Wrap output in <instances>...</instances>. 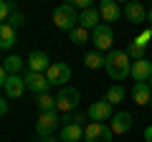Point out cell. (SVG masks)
Listing matches in <instances>:
<instances>
[{
  "label": "cell",
  "mask_w": 152,
  "mask_h": 142,
  "mask_svg": "<svg viewBox=\"0 0 152 142\" xmlns=\"http://www.w3.org/2000/svg\"><path fill=\"white\" fill-rule=\"evenodd\" d=\"M107 74L114 79V81H122V79L132 76V59L127 51H109L107 56Z\"/></svg>",
  "instance_id": "1"
},
{
  "label": "cell",
  "mask_w": 152,
  "mask_h": 142,
  "mask_svg": "<svg viewBox=\"0 0 152 142\" xmlns=\"http://www.w3.org/2000/svg\"><path fill=\"white\" fill-rule=\"evenodd\" d=\"M53 23H56V28H61V31H74V28L79 26L76 8L71 5L69 0H64L61 5H56V10H53Z\"/></svg>",
  "instance_id": "2"
},
{
  "label": "cell",
  "mask_w": 152,
  "mask_h": 142,
  "mask_svg": "<svg viewBox=\"0 0 152 142\" xmlns=\"http://www.w3.org/2000/svg\"><path fill=\"white\" fill-rule=\"evenodd\" d=\"M0 84H3V91H5V97L8 99H18V97H23V91H26V79L23 76H18V74H10L8 76L5 71H0Z\"/></svg>",
  "instance_id": "3"
},
{
  "label": "cell",
  "mask_w": 152,
  "mask_h": 142,
  "mask_svg": "<svg viewBox=\"0 0 152 142\" xmlns=\"http://www.w3.org/2000/svg\"><path fill=\"white\" fill-rule=\"evenodd\" d=\"M79 102H81V94H79V89H74V86H61V91L56 94L58 112H76Z\"/></svg>",
  "instance_id": "4"
},
{
  "label": "cell",
  "mask_w": 152,
  "mask_h": 142,
  "mask_svg": "<svg viewBox=\"0 0 152 142\" xmlns=\"http://www.w3.org/2000/svg\"><path fill=\"white\" fill-rule=\"evenodd\" d=\"M112 137H114L112 127L104 122H89L86 132H84V142H112Z\"/></svg>",
  "instance_id": "5"
},
{
  "label": "cell",
  "mask_w": 152,
  "mask_h": 142,
  "mask_svg": "<svg viewBox=\"0 0 152 142\" xmlns=\"http://www.w3.org/2000/svg\"><path fill=\"white\" fill-rule=\"evenodd\" d=\"M91 43H94V48H96V51H109V48H112L114 31H112L109 23H102L99 28H94V31H91Z\"/></svg>",
  "instance_id": "6"
},
{
  "label": "cell",
  "mask_w": 152,
  "mask_h": 142,
  "mask_svg": "<svg viewBox=\"0 0 152 142\" xmlns=\"http://www.w3.org/2000/svg\"><path fill=\"white\" fill-rule=\"evenodd\" d=\"M58 122H61V117L56 112H41V117L36 119V135L38 137H51V132H56Z\"/></svg>",
  "instance_id": "7"
},
{
  "label": "cell",
  "mask_w": 152,
  "mask_h": 142,
  "mask_svg": "<svg viewBox=\"0 0 152 142\" xmlns=\"http://www.w3.org/2000/svg\"><path fill=\"white\" fill-rule=\"evenodd\" d=\"M89 119L91 122H107L114 117V104H109L107 99H102V102H91V107L86 109Z\"/></svg>",
  "instance_id": "8"
},
{
  "label": "cell",
  "mask_w": 152,
  "mask_h": 142,
  "mask_svg": "<svg viewBox=\"0 0 152 142\" xmlns=\"http://www.w3.org/2000/svg\"><path fill=\"white\" fill-rule=\"evenodd\" d=\"M46 76H48L51 86H64V84L71 79V66H69V64H61V61H56V64H51V69L46 71Z\"/></svg>",
  "instance_id": "9"
},
{
  "label": "cell",
  "mask_w": 152,
  "mask_h": 142,
  "mask_svg": "<svg viewBox=\"0 0 152 142\" xmlns=\"http://www.w3.org/2000/svg\"><path fill=\"white\" fill-rule=\"evenodd\" d=\"M23 79H26L28 91H33L36 97H38V94H48L51 81H48V76H46V74H36V71H28Z\"/></svg>",
  "instance_id": "10"
},
{
  "label": "cell",
  "mask_w": 152,
  "mask_h": 142,
  "mask_svg": "<svg viewBox=\"0 0 152 142\" xmlns=\"http://www.w3.org/2000/svg\"><path fill=\"white\" fill-rule=\"evenodd\" d=\"M124 18L129 23H137V26H142V23H147V10L145 8H142V3L140 0H129V3H127L124 5Z\"/></svg>",
  "instance_id": "11"
},
{
  "label": "cell",
  "mask_w": 152,
  "mask_h": 142,
  "mask_svg": "<svg viewBox=\"0 0 152 142\" xmlns=\"http://www.w3.org/2000/svg\"><path fill=\"white\" fill-rule=\"evenodd\" d=\"M109 122H112L109 127H112L114 135H124V132L132 130V122H134V117H132L129 112H117V114H114Z\"/></svg>",
  "instance_id": "12"
},
{
  "label": "cell",
  "mask_w": 152,
  "mask_h": 142,
  "mask_svg": "<svg viewBox=\"0 0 152 142\" xmlns=\"http://www.w3.org/2000/svg\"><path fill=\"white\" fill-rule=\"evenodd\" d=\"M99 13H102V20L107 23H114V20H119L122 10H119V3L117 0H99Z\"/></svg>",
  "instance_id": "13"
},
{
  "label": "cell",
  "mask_w": 152,
  "mask_h": 142,
  "mask_svg": "<svg viewBox=\"0 0 152 142\" xmlns=\"http://www.w3.org/2000/svg\"><path fill=\"white\" fill-rule=\"evenodd\" d=\"M51 69V61L43 51H33L28 56V71H36V74H43V71Z\"/></svg>",
  "instance_id": "14"
},
{
  "label": "cell",
  "mask_w": 152,
  "mask_h": 142,
  "mask_svg": "<svg viewBox=\"0 0 152 142\" xmlns=\"http://www.w3.org/2000/svg\"><path fill=\"white\" fill-rule=\"evenodd\" d=\"M152 76V61L140 59V61H132V79L134 81H150Z\"/></svg>",
  "instance_id": "15"
},
{
  "label": "cell",
  "mask_w": 152,
  "mask_h": 142,
  "mask_svg": "<svg viewBox=\"0 0 152 142\" xmlns=\"http://www.w3.org/2000/svg\"><path fill=\"white\" fill-rule=\"evenodd\" d=\"M132 99H134V104H150L152 102L150 81H134V86H132Z\"/></svg>",
  "instance_id": "16"
},
{
  "label": "cell",
  "mask_w": 152,
  "mask_h": 142,
  "mask_svg": "<svg viewBox=\"0 0 152 142\" xmlns=\"http://www.w3.org/2000/svg\"><path fill=\"white\" fill-rule=\"evenodd\" d=\"M102 13H99V8H86V10H81V15H79V26H84L86 31H94V28L102 26Z\"/></svg>",
  "instance_id": "17"
},
{
  "label": "cell",
  "mask_w": 152,
  "mask_h": 142,
  "mask_svg": "<svg viewBox=\"0 0 152 142\" xmlns=\"http://www.w3.org/2000/svg\"><path fill=\"white\" fill-rule=\"evenodd\" d=\"M84 132H86V127H81V124H64L58 137H61V142H81Z\"/></svg>",
  "instance_id": "18"
},
{
  "label": "cell",
  "mask_w": 152,
  "mask_h": 142,
  "mask_svg": "<svg viewBox=\"0 0 152 142\" xmlns=\"http://www.w3.org/2000/svg\"><path fill=\"white\" fill-rule=\"evenodd\" d=\"M15 28L10 26V23H0V46L3 48H10L13 43H15Z\"/></svg>",
  "instance_id": "19"
},
{
  "label": "cell",
  "mask_w": 152,
  "mask_h": 142,
  "mask_svg": "<svg viewBox=\"0 0 152 142\" xmlns=\"http://www.w3.org/2000/svg\"><path fill=\"white\" fill-rule=\"evenodd\" d=\"M36 104H38V109H41V112H58L56 97H51V94H38Z\"/></svg>",
  "instance_id": "20"
},
{
  "label": "cell",
  "mask_w": 152,
  "mask_h": 142,
  "mask_svg": "<svg viewBox=\"0 0 152 142\" xmlns=\"http://www.w3.org/2000/svg\"><path fill=\"white\" fill-rule=\"evenodd\" d=\"M84 64H86V69H102V66H107V56H102L96 48H94L91 53L84 56Z\"/></svg>",
  "instance_id": "21"
},
{
  "label": "cell",
  "mask_w": 152,
  "mask_h": 142,
  "mask_svg": "<svg viewBox=\"0 0 152 142\" xmlns=\"http://www.w3.org/2000/svg\"><path fill=\"white\" fill-rule=\"evenodd\" d=\"M20 69H23V59L15 53V56H8V59L3 61V69H0V71H5L8 76H10V74H18Z\"/></svg>",
  "instance_id": "22"
},
{
  "label": "cell",
  "mask_w": 152,
  "mask_h": 142,
  "mask_svg": "<svg viewBox=\"0 0 152 142\" xmlns=\"http://www.w3.org/2000/svg\"><path fill=\"white\" fill-rule=\"evenodd\" d=\"M69 38H71V43H74V46H81V43H86V41H89V31L84 26H76L74 31H69Z\"/></svg>",
  "instance_id": "23"
},
{
  "label": "cell",
  "mask_w": 152,
  "mask_h": 142,
  "mask_svg": "<svg viewBox=\"0 0 152 142\" xmlns=\"http://www.w3.org/2000/svg\"><path fill=\"white\" fill-rule=\"evenodd\" d=\"M104 99H107L109 104H119L122 99H124V89H122L119 84H114V86L107 89V97H104Z\"/></svg>",
  "instance_id": "24"
},
{
  "label": "cell",
  "mask_w": 152,
  "mask_h": 142,
  "mask_svg": "<svg viewBox=\"0 0 152 142\" xmlns=\"http://www.w3.org/2000/svg\"><path fill=\"white\" fill-rule=\"evenodd\" d=\"M13 13H18L15 0H0V18H3V20H8Z\"/></svg>",
  "instance_id": "25"
},
{
  "label": "cell",
  "mask_w": 152,
  "mask_h": 142,
  "mask_svg": "<svg viewBox=\"0 0 152 142\" xmlns=\"http://www.w3.org/2000/svg\"><path fill=\"white\" fill-rule=\"evenodd\" d=\"M127 53H129V59H132V61H140V59H145L147 46H142V43H137V41H132L129 48H127Z\"/></svg>",
  "instance_id": "26"
},
{
  "label": "cell",
  "mask_w": 152,
  "mask_h": 142,
  "mask_svg": "<svg viewBox=\"0 0 152 142\" xmlns=\"http://www.w3.org/2000/svg\"><path fill=\"white\" fill-rule=\"evenodd\" d=\"M23 20H26V15H23V13L18 10V13H13V15L8 18V20H3V23H10L13 28H20V26H23Z\"/></svg>",
  "instance_id": "27"
},
{
  "label": "cell",
  "mask_w": 152,
  "mask_h": 142,
  "mask_svg": "<svg viewBox=\"0 0 152 142\" xmlns=\"http://www.w3.org/2000/svg\"><path fill=\"white\" fill-rule=\"evenodd\" d=\"M74 8H79V10H86V8H94V3L96 0H69Z\"/></svg>",
  "instance_id": "28"
},
{
  "label": "cell",
  "mask_w": 152,
  "mask_h": 142,
  "mask_svg": "<svg viewBox=\"0 0 152 142\" xmlns=\"http://www.w3.org/2000/svg\"><path fill=\"white\" fill-rule=\"evenodd\" d=\"M150 38H152V28H147L140 38H134V41H137V43H142V46H147V43H150Z\"/></svg>",
  "instance_id": "29"
},
{
  "label": "cell",
  "mask_w": 152,
  "mask_h": 142,
  "mask_svg": "<svg viewBox=\"0 0 152 142\" xmlns=\"http://www.w3.org/2000/svg\"><path fill=\"white\" fill-rule=\"evenodd\" d=\"M0 114H3V117L8 114V97H5V99H0Z\"/></svg>",
  "instance_id": "30"
},
{
  "label": "cell",
  "mask_w": 152,
  "mask_h": 142,
  "mask_svg": "<svg viewBox=\"0 0 152 142\" xmlns=\"http://www.w3.org/2000/svg\"><path fill=\"white\" fill-rule=\"evenodd\" d=\"M145 142H152V124L145 127Z\"/></svg>",
  "instance_id": "31"
},
{
  "label": "cell",
  "mask_w": 152,
  "mask_h": 142,
  "mask_svg": "<svg viewBox=\"0 0 152 142\" xmlns=\"http://www.w3.org/2000/svg\"><path fill=\"white\" fill-rule=\"evenodd\" d=\"M147 23H150V28H152V8L147 10Z\"/></svg>",
  "instance_id": "32"
},
{
  "label": "cell",
  "mask_w": 152,
  "mask_h": 142,
  "mask_svg": "<svg viewBox=\"0 0 152 142\" xmlns=\"http://www.w3.org/2000/svg\"><path fill=\"white\" fill-rule=\"evenodd\" d=\"M41 142H56L53 137H41Z\"/></svg>",
  "instance_id": "33"
},
{
  "label": "cell",
  "mask_w": 152,
  "mask_h": 142,
  "mask_svg": "<svg viewBox=\"0 0 152 142\" xmlns=\"http://www.w3.org/2000/svg\"><path fill=\"white\" fill-rule=\"evenodd\" d=\"M117 3H124V5H127V3H129V0H117Z\"/></svg>",
  "instance_id": "34"
},
{
  "label": "cell",
  "mask_w": 152,
  "mask_h": 142,
  "mask_svg": "<svg viewBox=\"0 0 152 142\" xmlns=\"http://www.w3.org/2000/svg\"><path fill=\"white\" fill-rule=\"evenodd\" d=\"M150 86H152V76H150Z\"/></svg>",
  "instance_id": "35"
},
{
  "label": "cell",
  "mask_w": 152,
  "mask_h": 142,
  "mask_svg": "<svg viewBox=\"0 0 152 142\" xmlns=\"http://www.w3.org/2000/svg\"><path fill=\"white\" fill-rule=\"evenodd\" d=\"M150 107H152V102H150Z\"/></svg>",
  "instance_id": "36"
}]
</instances>
